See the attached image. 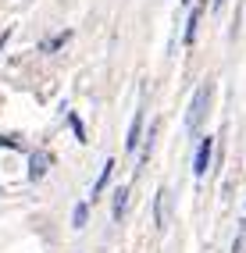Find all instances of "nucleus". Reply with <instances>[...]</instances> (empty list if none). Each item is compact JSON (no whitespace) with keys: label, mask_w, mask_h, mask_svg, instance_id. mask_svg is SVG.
<instances>
[{"label":"nucleus","mask_w":246,"mask_h":253,"mask_svg":"<svg viewBox=\"0 0 246 253\" xmlns=\"http://www.w3.org/2000/svg\"><path fill=\"white\" fill-rule=\"evenodd\" d=\"M210 96H214V86H210V82H204V86L193 93L189 114H186V128H189V132H200L204 118H207V111H210Z\"/></svg>","instance_id":"obj_1"},{"label":"nucleus","mask_w":246,"mask_h":253,"mask_svg":"<svg viewBox=\"0 0 246 253\" xmlns=\"http://www.w3.org/2000/svg\"><path fill=\"white\" fill-rule=\"evenodd\" d=\"M50 164H54V157L46 154V150H32L29 154V182H40L46 171H50Z\"/></svg>","instance_id":"obj_2"},{"label":"nucleus","mask_w":246,"mask_h":253,"mask_svg":"<svg viewBox=\"0 0 246 253\" xmlns=\"http://www.w3.org/2000/svg\"><path fill=\"white\" fill-rule=\"evenodd\" d=\"M210 154H214V139L204 136L200 146H196V161H193V171L196 175H207V168H210Z\"/></svg>","instance_id":"obj_3"},{"label":"nucleus","mask_w":246,"mask_h":253,"mask_svg":"<svg viewBox=\"0 0 246 253\" xmlns=\"http://www.w3.org/2000/svg\"><path fill=\"white\" fill-rule=\"evenodd\" d=\"M143 143V111H136L132 118V125H128V136H125V150H132L136 154V146Z\"/></svg>","instance_id":"obj_4"},{"label":"nucleus","mask_w":246,"mask_h":253,"mask_svg":"<svg viewBox=\"0 0 246 253\" xmlns=\"http://www.w3.org/2000/svg\"><path fill=\"white\" fill-rule=\"evenodd\" d=\"M125 207H128V185H118V189H114V204H111L114 221H125Z\"/></svg>","instance_id":"obj_5"},{"label":"nucleus","mask_w":246,"mask_h":253,"mask_svg":"<svg viewBox=\"0 0 246 253\" xmlns=\"http://www.w3.org/2000/svg\"><path fill=\"white\" fill-rule=\"evenodd\" d=\"M200 14H204V4H196V7H193V14H189V22H186V36H182V40H186V46H193V43H196V29H200Z\"/></svg>","instance_id":"obj_6"},{"label":"nucleus","mask_w":246,"mask_h":253,"mask_svg":"<svg viewBox=\"0 0 246 253\" xmlns=\"http://www.w3.org/2000/svg\"><path fill=\"white\" fill-rule=\"evenodd\" d=\"M68 40H72V29H64V32H57V36L43 40V43H40V50H43V54H57V50L68 43Z\"/></svg>","instance_id":"obj_7"},{"label":"nucleus","mask_w":246,"mask_h":253,"mask_svg":"<svg viewBox=\"0 0 246 253\" xmlns=\"http://www.w3.org/2000/svg\"><path fill=\"white\" fill-rule=\"evenodd\" d=\"M111 175H114V161H104V171H100V178H96V185H93V200H100V196H104Z\"/></svg>","instance_id":"obj_8"},{"label":"nucleus","mask_w":246,"mask_h":253,"mask_svg":"<svg viewBox=\"0 0 246 253\" xmlns=\"http://www.w3.org/2000/svg\"><path fill=\"white\" fill-rule=\"evenodd\" d=\"M86 221H89V204H75V211H72V225H75V228H86Z\"/></svg>","instance_id":"obj_9"},{"label":"nucleus","mask_w":246,"mask_h":253,"mask_svg":"<svg viewBox=\"0 0 246 253\" xmlns=\"http://www.w3.org/2000/svg\"><path fill=\"white\" fill-rule=\"evenodd\" d=\"M68 125H72V132H75V139L79 143H86L89 136H86V125H82V118L79 114H68Z\"/></svg>","instance_id":"obj_10"},{"label":"nucleus","mask_w":246,"mask_h":253,"mask_svg":"<svg viewBox=\"0 0 246 253\" xmlns=\"http://www.w3.org/2000/svg\"><path fill=\"white\" fill-rule=\"evenodd\" d=\"M154 225L157 228H164V189L157 193V200H154Z\"/></svg>","instance_id":"obj_11"},{"label":"nucleus","mask_w":246,"mask_h":253,"mask_svg":"<svg viewBox=\"0 0 246 253\" xmlns=\"http://www.w3.org/2000/svg\"><path fill=\"white\" fill-rule=\"evenodd\" d=\"M0 146H7V150H25V143L14 136V132H0Z\"/></svg>","instance_id":"obj_12"},{"label":"nucleus","mask_w":246,"mask_h":253,"mask_svg":"<svg viewBox=\"0 0 246 253\" xmlns=\"http://www.w3.org/2000/svg\"><path fill=\"white\" fill-rule=\"evenodd\" d=\"M7 40H11V29H4V32H0V50L7 46Z\"/></svg>","instance_id":"obj_13"},{"label":"nucleus","mask_w":246,"mask_h":253,"mask_svg":"<svg viewBox=\"0 0 246 253\" xmlns=\"http://www.w3.org/2000/svg\"><path fill=\"white\" fill-rule=\"evenodd\" d=\"M221 4H225V0H214V7H221Z\"/></svg>","instance_id":"obj_14"},{"label":"nucleus","mask_w":246,"mask_h":253,"mask_svg":"<svg viewBox=\"0 0 246 253\" xmlns=\"http://www.w3.org/2000/svg\"><path fill=\"white\" fill-rule=\"evenodd\" d=\"M186 4H189V0H186Z\"/></svg>","instance_id":"obj_15"}]
</instances>
